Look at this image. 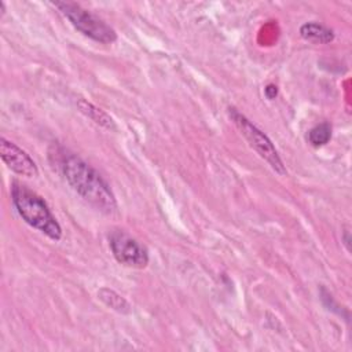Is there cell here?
<instances>
[{
	"label": "cell",
	"mask_w": 352,
	"mask_h": 352,
	"mask_svg": "<svg viewBox=\"0 0 352 352\" xmlns=\"http://www.w3.org/2000/svg\"><path fill=\"white\" fill-rule=\"evenodd\" d=\"M264 95L267 99L270 100H274L276 96H278V87L275 84H268L265 88H264Z\"/></svg>",
	"instance_id": "8fae6325"
},
{
	"label": "cell",
	"mask_w": 352,
	"mask_h": 352,
	"mask_svg": "<svg viewBox=\"0 0 352 352\" xmlns=\"http://www.w3.org/2000/svg\"><path fill=\"white\" fill-rule=\"evenodd\" d=\"M300 36L314 44H329L334 40L333 29L327 28L323 23L311 21L300 26Z\"/></svg>",
	"instance_id": "52a82bcc"
},
{
	"label": "cell",
	"mask_w": 352,
	"mask_h": 352,
	"mask_svg": "<svg viewBox=\"0 0 352 352\" xmlns=\"http://www.w3.org/2000/svg\"><path fill=\"white\" fill-rule=\"evenodd\" d=\"M0 157L7 168L16 175L26 177H36L38 175V168L33 158L23 148L4 136L0 138Z\"/></svg>",
	"instance_id": "8992f818"
},
{
	"label": "cell",
	"mask_w": 352,
	"mask_h": 352,
	"mask_svg": "<svg viewBox=\"0 0 352 352\" xmlns=\"http://www.w3.org/2000/svg\"><path fill=\"white\" fill-rule=\"evenodd\" d=\"M307 139L314 147H322L327 144L331 139V125L329 122H320L312 126L308 131Z\"/></svg>",
	"instance_id": "30bf717a"
},
{
	"label": "cell",
	"mask_w": 352,
	"mask_h": 352,
	"mask_svg": "<svg viewBox=\"0 0 352 352\" xmlns=\"http://www.w3.org/2000/svg\"><path fill=\"white\" fill-rule=\"evenodd\" d=\"M11 201L15 210L26 224L55 242L62 239V227L41 195L30 190L28 186L14 182L11 184Z\"/></svg>",
	"instance_id": "7a4b0ae2"
},
{
	"label": "cell",
	"mask_w": 352,
	"mask_h": 352,
	"mask_svg": "<svg viewBox=\"0 0 352 352\" xmlns=\"http://www.w3.org/2000/svg\"><path fill=\"white\" fill-rule=\"evenodd\" d=\"M60 169L73 191L91 206L107 214L117 210L118 204L110 184L87 161L78 155L69 154L63 157Z\"/></svg>",
	"instance_id": "6da1fadb"
},
{
	"label": "cell",
	"mask_w": 352,
	"mask_h": 352,
	"mask_svg": "<svg viewBox=\"0 0 352 352\" xmlns=\"http://www.w3.org/2000/svg\"><path fill=\"white\" fill-rule=\"evenodd\" d=\"M228 116L243 138L248 140L250 147L264 160L267 164L279 175H286V166L279 157V153L272 143V140L246 116H243L238 109L228 107Z\"/></svg>",
	"instance_id": "277c9868"
},
{
	"label": "cell",
	"mask_w": 352,
	"mask_h": 352,
	"mask_svg": "<svg viewBox=\"0 0 352 352\" xmlns=\"http://www.w3.org/2000/svg\"><path fill=\"white\" fill-rule=\"evenodd\" d=\"M52 6L56 7L73 28L85 37L100 44H111L117 40V33L109 23L82 8L80 4L72 1H55Z\"/></svg>",
	"instance_id": "3957f363"
},
{
	"label": "cell",
	"mask_w": 352,
	"mask_h": 352,
	"mask_svg": "<svg viewBox=\"0 0 352 352\" xmlns=\"http://www.w3.org/2000/svg\"><path fill=\"white\" fill-rule=\"evenodd\" d=\"M76 104H77V109L85 117L92 120L95 124H98V125H100V126H103V128H106L109 131H113V129L117 128L116 126V121L113 120V117H110L104 110H102L100 107H98L94 103L88 102L87 99L80 98V99H77Z\"/></svg>",
	"instance_id": "ba28073f"
},
{
	"label": "cell",
	"mask_w": 352,
	"mask_h": 352,
	"mask_svg": "<svg viewBox=\"0 0 352 352\" xmlns=\"http://www.w3.org/2000/svg\"><path fill=\"white\" fill-rule=\"evenodd\" d=\"M342 241H344V243H345L346 250H351V236H349V230H348V228H345V230L342 231Z\"/></svg>",
	"instance_id": "7c38bea8"
},
{
	"label": "cell",
	"mask_w": 352,
	"mask_h": 352,
	"mask_svg": "<svg viewBox=\"0 0 352 352\" xmlns=\"http://www.w3.org/2000/svg\"><path fill=\"white\" fill-rule=\"evenodd\" d=\"M98 297L106 307L111 308L113 311H116L118 314L128 315L132 311L129 301L124 296H121L120 293H117L116 290H113L110 287H100L98 290Z\"/></svg>",
	"instance_id": "9c48e42d"
},
{
	"label": "cell",
	"mask_w": 352,
	"mask_h": 352,
	"mask_svg": "<svg viewBox=\"0 0 352 352\" xmlns=\"http://www.w3.org/2000/svg\"><path fill=\"white\" fill-rule=\"evenodd\" d=\"M109 246L114 258L125 267L142 270L150 261L147 248L125 231H113L109 235Z\"/></svg>",
	"instance_id": "5b68a950"
}]
</instances>
